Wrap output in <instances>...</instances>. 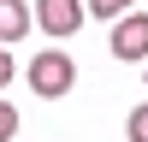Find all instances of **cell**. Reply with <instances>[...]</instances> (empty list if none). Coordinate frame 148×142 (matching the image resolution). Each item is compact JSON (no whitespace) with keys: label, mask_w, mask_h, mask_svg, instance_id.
Wrapping results in <instances>:
<instances>
[{"label":"cell","mask_w":148,"mask_h":142,"mask_svg":"<svg viewBox=\"0 0 148 142\" xmlns=\"http://www.w3.org/2000/svg\"><path fill=\"white\" fill-rule=\"evenodd\" d=\"M125 136H130V142H148V101L136 106V113H130V124H125Z\"/></svg>","instance_id":"cell-7"},{"label":"cell","mask_w":148,"mask_h":142,"mask_svg":"<svg viewBox=\"0 0 148 142\" xmlns=\"http://www.w3.org/2000/svg\"><path fill=\"white\" fill-rule=\"evenodd\" d=\"M113 59H148V12H119V24H113Z\"/></svg>","instance_id":"cell-3"},{"label":"cell","mask_w":148,"mask_h":142,"mask_svg":"<svg viewBox=\"0 0 148 142\" xmlns=\"http://www.w3.org/2000/svg\"><path fill=\"white\" fill-rule=\"evenodd\" d=\"M36 24H42L47 36H77L83 30V18H89V12H83V0H36Z\"/></svg>","instance_id":"cell-2"},{"label":"cell","mask_w":148,"mask_h":142,"mask_svg":"<svg viewBox=\"0 0 148 142\" xmlns=\"http://www.w3.org/2000/svg\"><path fill=\"white\" fill-rule=\"evenodd\" d=\"M12 136H18V106L0 95V142H12Z\"/></svg>","instance_id":"cell-5"},{"label":"cell","mask_w":148,"mask_h":142,"mask_svg":"<svg viewBox=\"0 0 148 142\" xmlns=\"http://www.w3.org/2000/svg\"><path fill=\"white\" fill-rule=\"evenodd\" d=\"M36 30V12L30 6H24V0H0V42H24V36H30Z\"/></svg>","instance_id":"cell-4"},{"label":"cell","mask_w":148,"mask_h":142,"mask_svg":"<svg viewBox=\"0 0 148 142\" xmlns=\"http://www.w3.org/2000/svg\"><path fill=\"white\" fill-rule=\"evenodd\" d=\"M71 83H77V65H71V53H59V47H42V53L30 59V89L42 95V101H65Z\"/></svg>","instance_id":"cell-1"},{"label":"cell","mask_w":148,"mask_h":142,"mask_svg":"<svg viewBox=\"0 0 148 142\" xmlns=\"http://www.w3.org/2000/svg\"><path fill=\"white\" fill-rule=\"evenodd\" d=\"M83 12H95V18H119V12H130V0H83Z\"/></svg>","instance_id":"cell-6"},{"label":"cell","mask_w":148,"mask_h":142,"mask_svg":"<svg viewBox=\"0 0 148 142\" xmlns=\"http://www.w3.org/2000/svg\"><path fill=\"white\" fill-rule=\"evenodd\" d=\"M12 77H18V65H12V53H6V42H0V89H6Z\"/></svg>","instance_id":"cell-8"}]
</instances>
